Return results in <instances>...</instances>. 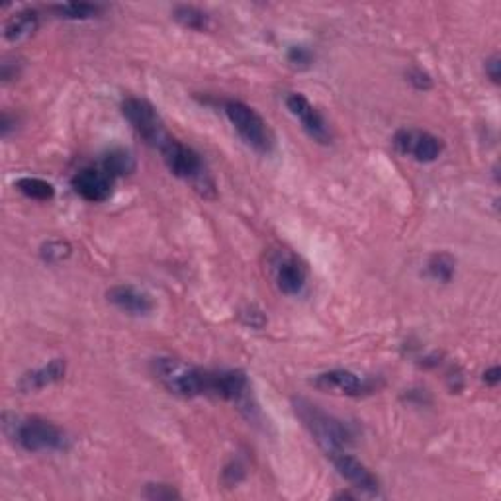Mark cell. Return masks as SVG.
<instances>
[{
  "label": "cell",
  "instance_id": "cell-1",
  "mask_svg": "<svg viewBox=\"0 0 501 501\" xmlns=\"http://www.w3.org/2000/svg\"><path fill=\"white\" fill-rule=\"evenodd\" d=\"M155 380L159 382L166 392L181 398H200V395H214L217 370H204L186 364L179 359L159 357L151 362Z\"/></svg>",
  "mask_w": 501,
  "mask_h": 501
},
{
  "label": "cell",
  "instance_id": "cell-2",
  "mask_svg": "<svg viewBox=\"0 0 501 501\" xmlns=\"http://www.w3.org/2000/svg\"><path fill=\"white\" fill-rule=\"evenodd\" d=\"M4 433L26 453H57L69 448L67 433L44 417H16L4 413Z\"/></svg>",
  "mask_w": 501,
  "mask_h": 501
},
{
  "label": "cell",
  "instance_id": "cell-3",
  "mask_svg": "<svg viewBox=\"0 0 501 501\" xmlns=\"http://www.w3.org/2000/svg\"><path fill=\"white\" fill-rule=\"evenodd\" d=\"M294 413L301 425L306 427L313 441L319 445V448L327 456L347 451L354 441V433L351 427L341 421L339 417L323 412L319 405L311 403L310 400L296 398L294 400Z\"/></svg>",
  "mask_w": 501,
  "mask_h": 501
},
{
  "label": "cell",
  "instance_id": "cell-4",
  "mask_svg": "<svg viewBox=\"0 0 501 501\" xmlns=\"http://www.w3.org/2000/svg\"><path fill=\"white\" fill-rule=\"evenodd\" d=\"M159 151L163 155L166 169H169L173 176L192 184L194 191H198L202 196L208 198L214 196L212 176L208 173L202 157L192 148H188V145H184L183 141L171 138Z\"/></svg>",
  "mask_w": 501,
  "mask_h": 501
},
{
  "label": "cell",
  "instance_id": "cell-5",
  "mask_svg": "<svg viewBox=\"0 0 501 501\" xmlns=\"http://www.w3.org/2000/svg\"><path fill=\"white\" fill-rule=\"evenodd\" d=\"M224 112L229 123H232L234 130L239 133V138H242L250 149H255L257 153H263V155H268L273 151L275 148L273 132H270L268 123L255 108H250L249 104L242 100H225Z\"/></svg>",
  "mask_w": 501,
  "mask_h": 501
},
{
  "label": "cell",
  "instance_id": "cell-6",
  "mask_svg": "<svg viewBox=\"0 0 501 501\" xmlns=\"http://www.w3.org/2000/svg\"><path fill=\"white\" fill-rule=\"evenodd\" d=\"M122 114L130 122L133 132L155 149H161L173 138L169 130H166L163 118L159 116V112L148 100L135 97L125 98L122 102Z\"/></svg>",
  "mask_w": 501,
  "mask_h": 501
},
{
  "label": "cell",
  "instance_id": "cell-7",
  "mask_svg": "<svg viewBox=\"0 0 501 501\" xmlns=\"http://www.w3.org/2000/svg\"><path fill=\"white\" fill-rule=\"evenodd\" d=\"M392 145L400 155L410 157V159L425 165L435 163L445 149L443 141L438 140L437 135L413 128H402L395 132L392 138Z\"/></svg>",
  "mask_w": 501,
  "mask_h": 501
},
{
  "label": "cell",
  "instance_id": "cell-8",
  "mask_svg": "<svg viewBox=\"0 0 501 501\" xmlns=\"http://www.w3.org/2000/svg\"><path fill=\"white\" fill-rule=\"evenodd\" d=\"M311 384L321 392L347 395V398H361V395L372 394L376 388H378L376 382L367 378V376H359L344 369L321 372L311 380Z\"/></svg>",
  "mask_w": 501,
  "mask_h": 501
},
{
  "label": "cell",
  "instance_id": "cell-9",
  "mask_svg": "<svg viewBox=\"0 0 501 501\" xmlns=\"http://www.w3.org/2000/svg\"><path fill=\"white\" fill-rule=\"evenodd\" d=\"M284 102L288 112L300 122L301 130H304L313 141L321 145L331 143L329 123L326 122V118H323V114L304 97V94L290 92Z\"/></svg>",
  "mask_w": 501,
  "mask_h": 501
},
{
  "label": "cell",
  "instance_id": "cell-10",
  "mask_svg": "<svg viewBox=\"0 0 501 501\" xmlns=\"http://www.w3.org/2000/svg\"><path fill=\"white\" fill-rule=\"evenodd\" d=\"M270 273L276 282V288L286 296H300L304 292L308 284V270L306 267L300 263V260L284 253V250H278L273 257H270Z\"/></svg>",
  "mask_w": 501,
  "mask_h": 501
},
{
  "label": "cell",
  "instance_id": "cell-11",
  "mask_svg": "<svg viewBox=\"0 0 501 501\" xmlns=\"http://www.w3.org/2000/svg\"><path fill=\"white\" fill-rule=\"evenodd\" d=\"M331 464L335 466L337 474L347 480V482L367 496H380V480L376 478L369 466H364L357 456L349 454L347 451H341L329 456Z\"/></svg>",
  "mask_w": 501,
  "mask_h": 501
},
{
  "label": "cell",
  "instance_id": "cell-12",
  "mask_svg": "<svg viewBox=\"0 0 501 501\" xmlns=\"http://www.w3.org/2000/svg\"><path fill=\"white\" fill-rule=\"evenodd\" d=\"M114 176H110L102 166H87V169H81L75 176L71 179V186L82 200L100 204L106 202L114 192Z\"/></svg>",
  "mask_w": 501,
  "mask_h": 501
},
{
  "label": "cell",
  "instance_id": "cell-13",
  "mask_svg": "<svg viewBox=\"0 0 501 501\" xmlns=\"http://www.w3.org/2000/svg\"><path fill=\"white\" fill-rule=\"evenodd\" d=\"M106 298L112 306H116L120 311L128 313V316L143 318L149 316L155 304L148 292H143L130 284H118L106 292Z\"/></svg>",
  "mask_w": 501,
  "mask_h": 501
},
{
  "label": "cell",
  "instance_id": "cell-14",
  "mask_svg": "<svg viewBox=\"0 0 501 501\" xmlns=\"http://www.w3.org/2000/svg\"><path fill=\"white\" fill-rule=\"evenodd\" d=\"M65 370H67L65 359H51L47 364H44V367L26 372L22 378L18 380V390L22 392L44 390L47 386H54L59 380H63Z\"/></svg>",
  "mask_w": 501,
  "mask_h": 501
},
{
  "label": "cell",
  "instance_id": "cell-15",
  "mask_svg": "<svg viewBox=\"0 0 501 501\" xmlns=\"http://www.w3.org/2000/svg\"><path fill=\"white\" fill-rule=\"evenodd\" d=\"M38 28H39V16L36 10L24 8V10H18V13H14L6 20L3 28V36L6 41H10V44H20V41L34 36Z\"/></svg>",
  "mask_w": 501,
  "mask_h": 501
},
{
  "label": "cell",
  "instance_id": "cell-16",
  "mask_svg": "<svg viewBox=\"0 0 501 501\" xmlns=\"http://www.w3.org/2000/svg\"><path fill=\"white\" fill-rule=\"evenodd\" d=\"M100 166L114 179H118V176H128L135 171V159L128 149L114 148L102 157Z\"/></svg>",
  "mask_w": 501,
  "mask_h": 501
},
{
  "label": "cell",
  "instance_id": "cell-17",
  "mask_svg": "<svg viewBox=\"0 0 501 501\" xmlns=\"http://www.w3.org/2000/svg\"><path fill=\"white\" fill-rule=\"evenodd\" d=\"M100 4H90V3H63L51 6L54 13L61 20H72V22H82V20H92L100 16L102 13Z\"/></svg>",
  "mask_w": 501,
  "mask_h": 501
},
{
  "label": "cell",
  "instance_id": "cell-18",
  "mask_svg": "<svg viewBox=\"0 0 501 501\" xmlns=\"http://www.w3.org/2000/svg\"><path fill=\"white\" fill-rule=\"evenodd\" d=\"M16 191L22 192L30 200H38V202H47L51 198L55 196V188L51 183L38 179V176H22L14 183Z\"/></svg>",
  "mask_w": 501,
  "mask_h": 501
},
{
  "label": "cell",
  "instance_id": "cell-19",
  "mask_svg": "<svg viewBox=\"0 0 501 501\" xmlns=\"http://www.w3.org/2000/svg\"><path fill=\"white\" fill-rule=\"evenodd\" d=\"M173 18L183 28L192 30V31H206L208 28H210V22H212L210 16H208V13H204V10L196 8V6H191V4L176 6L174 13H173Z\"/></svg>",
  "mask_w": 501,
  "mask_h": 501
},
{
  "label": "cell",
  "instance_id": "cell-20",
  "mask_svg": "<svg viewBox=\"0 0 501 501\" xmlns=\"http://www.w3.org/2000/svg\"><path fill=\"white\" fill-rule=\"evenodd\" d=\"M427 276H431L433 280L438 282H451L456 275V260L448 253H435L427 260Z\"/></svg>",
  "mask_w": 501,
  "mask_h": 501
},
{
  "label": "cell",
  "instance_id": "cell-21",
  "mask_svg": "<svg viewBox=\"0 0 501 501\" xmlns=\"http://www.w3.org/2000/svg\"><path fill=\"white\" fill-rule=\"evenodd\" d=\"M72 253V249L67 242H61V239H51V242L44 243L39 249V257L46 260L49 265H57L67 260Z\"/></svg>",
  "mask_w": 501,
  "mask_h": 501
},
{
  "label": "cell",
  "instance_id": "cell-22",
  "mask_svg": "<svg viewBox=\"0 0 501 501\" xmlns=\"http://www.w3.org/2000/svg\"><path fill=\"white\" fill-rule=\"evenodd\" d=\"M288 63L298 71H306L313 65V51L306 46H292L286 54Z\"/></svg>",
  "mask_w": 501,
  "mask_h": 501
},
{
  "label": "cell",
  "instance_id": "cell-23",
  "mask_svg": "<svg viewBox=\"0 0 501 501\" xmlns=\"http://www.w3.org/2000/svg\"><path fill=\"white\" fill-rule=\"evenodd\" d=\"M239 318H242V323L250 329H263L267 326V318L265 313L257 310L255 306L245 308L242 313H239Z\"/></svg>",
  "mask_w": 501,
  "mask_h": 501
},
{
  "label": "cell",
  "instance_id": "cell-24",
  "mask_svg": "<svg viewBox=\"0 0 501 501\" xmlns=\"http://www.w3.org/2000/svg\"><path fill=\"white\" fill-rule=\"evenodd\" d=\"M145 497H149V499H174V497H181V494L176 492L174 488L166 486V484H149L148 489H145Z\"/></svg>",
  "mask_w": 501,
  "mask_h": 501
},
{
  "label": "cell",
  "instance_id": "cell-25",
  "mask_svg": "<svg viewBox=\"0 0 501 501\" xmlns=\"http://www.w3.org/2000/svg\"><path fill=\"white\" fill-rule=\"evenodd\" d=\"M407 82H410V85L417 90H429L433 87L431 77L421 69H412L410 72H407Z\"/></svg>",
  "mask_w": 501,
  "mask_h": 501
},
{
  "label": "cell",
  "instance_id": "cell-26",
  "mask_svg": "<svg viewBox=\"0 0 501 501\" xmlns=\"http://www.w3.org/2000/svg\"><path fill=\"white\" fill-rule=\"evenodd\" d=\"M486 75L488 79L494 82V85H497L499 82V77H501V63H499V57L494 55V57H489L486 61Z\"/></svg>",
  "mask_w": 501,
  "mask_h": 501
},
{
  "label": "cell",
  "instance_id": "cell-27",
  "mask_svg": "<svg viewBox=\"0 0 501 501\" xmlns=\"http://www.w3.org/2000/svg\"><path fill=\"white\" fill-rule=\"evenodd\" d=\"M499 380H501V370H499L497 364H496V367L488 369V370L484 372V382H486L488 386H497Z\"/></svg>",
  "mask_w": 501,
  "mask_h": 501
}]
</instances>
